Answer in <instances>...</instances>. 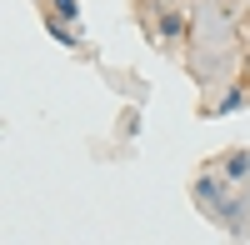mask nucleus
Segmentation results:
<instances>
[{
    "label": "nucleus",
    "mask_w": 250,
    "mask_h": 245,
    "mask_svg": "<svg viewBox=\"0 0 250 245\" xmlns=\"http://www.w3.org/2000/svg\"><path fill=\"white\" fill-rule=\"evenodd\" d=\"M220 175L230 180V185H240V180L250 175V150H230V155H225V165H220Z\"/></svg>",
    "instance_id": "nucleus-1"
},
{
    "label": "nucleus",
    "mask_w": 250,
    "mask_h": 245,
    "mask_svg": "<svg viewBox=\"0 0 250 245\" xmlns=\"http://www.w3.org/2000/svg\"><path fill=\"white\" fill-rule=\"evenodd\" d=\"M215 215L225 220V225H235V230H240V225H245V200H240V195H225L220 205H215Z\"/></svg>",
    "instance_id": "nucleus-2"
},
{
    "label": "nucleus",
    "mask_w": 250,
    "mask_h": 245,
    "mask_svg": "<svg viewBox=\"0 0 250 245\" xmlns=\"http://www.w3.org/2000/svg\"><path fill=\"white\" fill-rule=\"evenodd\" d=\"M195 200H200V205H210V210H215L220 200H225V195H220V180H215V175H200V180H195Z\"/></svg>",
    "instance_id": "nucleus-3"
},
{
    "label": "nucleus",
    "mask_w": 250,
    "mask_h": 245,
    "mask_svg": "<svg viewBox=\"0 0 250 245\" xmlns=\"http://www.w3.org/2000/svg\"><path fill=\"white\" fill-rule=\"evenodd\" d=\"M160 35L165 40H180V15H160Z\"/></svg>",
    "instance_id": "nucleus-4"
},
{
    "label": "nucleus",
    "mask_w": 250,
    "mask_h": 245,
    "mask_svg": "<svg viewBox=\"0 0 250 245\" xmlns=\"http://www.w3.org/2000/svg\"><path fill=\"white\" fill-rule=\"evenodd\" d=\"M50 5H55V15H60V20H75V15H80L75 0H50Z\"/></svg>",
    "instance_id": "nucleus-5"
},
{
    "label": "nucleus",
    "mask_w": 250,
    "mask_h": 245,
    "mask_svg": "<svg viewBox=\"0 0 250 245\" xmlns=\"http://www.w3.org/2000/svg\"><path fill=\"white\" fill-rule=\"evenodd\" d=\"M240 105H245V95H240V90H230V95L220 100V115H230V110H240Z\"/></svg>",
    "instance_id": "nucleus-6"
}]
</instances>
